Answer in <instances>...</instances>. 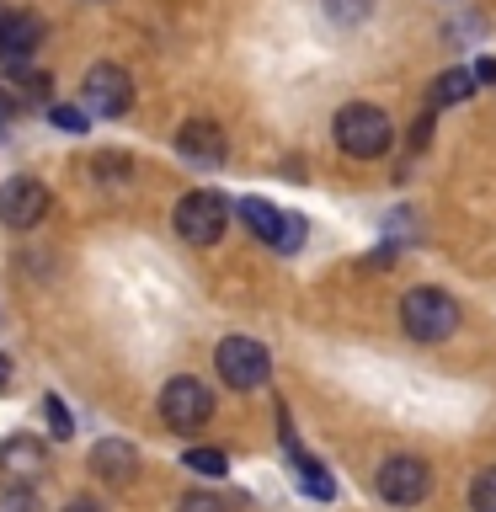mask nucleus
I'll list each match as a JSON object with an SVG mask.
<instances>
[{"label":"nucleus","instance_id":"obj_1","mask_svg":"<svg viewBox=\"0 0 496 512\" xmlns=\"http://www.w3.org/2000/svg\"><path fill=\"white\" fill-rule=\"evenodd\" d=\"M331 134H336V144H342V155L374 160V155L390 150L395 128H390V112H384V107H374V102H347L342 112H336Z\"/></svg>","mask_w":496,"mask_h":512},{"label":"nucleus","instance_id":"obj_2","mask_svg":"<svg viewBox=\"0 0 496 512\" xmlns=\"http://www.w3.org/2000/svg\"><path fill=\"white\" fill-rule=\"evenodd\" d=\"M400 326H406L411 342L438 347L459 326V304H454V294H443V288H432V283L427 288H411V294L400 299Z\"/></svg>","mask_w":496,"mask_h":512},{"label":"nucleus","instance_id":"obj_3","mask_svg":"<svg viewBox=\"0 0 496 512\" xmlns=\"http://www.w3.org/2000/svg\"><path fill=\"white\" fill-rule=\"evenodd\" d=\"M214 416V390H208L203 379L192 374H176L166 390H160V422L171 432H182V438H198V427Z\"/></svg>","mask_w":496,"mask_h":512},{"label":"nucleus","instance_id":"obj_4","mask_svg":"<svg viewBox=\"0 0 496 512\" xmlns=\"http://www.w3.org/2000/svg\"><path fill=\"white\" fill-rule=\"evenodd\" d=\"M224 230H230V198H224V192L198 187L176 203V235H182L187 246H214Z\"/></svg>","mask_w":496,"mask_h":512},{"label":"nucleus","instance_id":"obj_5","mask_svg":"<svg viewBox=\"0 0 496 512\" xmlns=\"http://www.w3.org/2000/svg\"><path fill=\"white\" fill-rule=\"evenodd\" d=\"M214 368L230 390H262L267 374H272V358H267L262 342H251V336H224L214 347Z\"/></svg>","mask_w":496,"mask_h":512},{"label":"nucleus","instance_id":"obj_6","mask_svg":"<svg viewBox=\"0 0 496 512\" xmlns=\"http://www.w3.org/2000/svg\"><path fill=\"white\" fill-rule=\"evenodd\" d=\"M240 219H246V230L256 240H267V246L283 251V256H294L304 246V219L278 208V203H267V198H240Z\"/></svg>","mask_w":496,"mask_h":512},{"label":"nucleus","instance_id":"obj_7","mask_svg":"<svg viewBox=\"0 0 496 512\" xmlns=\"http://www.w3.org/2000/svg\"><path fill=\"white\" fill-rule=\"evenodd\" d=\"M80 102L96 118H123L128 102H134V80H128L123 64H91L86 70V86H80Z\"/></svg>","mask_w":496,"mask_h":512},{"label":"nucleus","instance_id":"obj_8","mask_svg":"<svg viewBox=\"0 0 496 512\" xmlns=\"http://www.w3.org/2000/svg\"><path fill=\"white\" fill-rule=\"evenodd\" d=\"M374 480H379V496L395 502V507H416V502H427V491H432V470L422 459H411V454L384 459Z\"/></svg>","mask_w":496,"mask_h":512},{"label":"nucleus","instance_id":"obj_9","mask_svg":"<svg viewBox=\"0 0 496 512\" xmlns=\"http://www.w3.org/2000/svg\"><path fill=\"white\" fill-rule=\"evenodd\" d=\"M48 208H54V198H48V187L38 182V176H11V182L0 187V224H11V230L43 224Z\"/></svg>","mask_w":496,"mask_h":512},{"label":"nucleus","instance_id":"obj_10","mask_svg":"<svg viewBox=\"0 0 496 512\" xmlns=\"http://www.w3.org/2000/svg\"><path fill=\"white\" fill-rule=\"evenodd\" d=\"M43 43V16L32 11H0V64H27Z\"/></svg>","mask_w":496,"mask_h":512},{"label":"nucleus","instance_id":"obj_11","mask_svg":"<svg viewBox=\"0 0 496 512\" xmlns=\"http://www.w3.org/2000/svg\"><path fill=\"white\" fill-rule=\"evenodd\" d=\"M176 150H182L192 166H224V128L219 123H182V134H176Z\"/></svg>","mask_w":496,"mask_h":512},{"label":"nucleus","instance_id":"obj_12","mask_svg":"<svg viewBox=\"0 0 496 512\" xmlns=\"http://www.w3.org/2000/svg\"><path fill=\"white\" fill-rule=\"evenodd\" d=\"M91 470L112 480V486H128V480L139 475V454H134V443H123V438H102L91 448Z\"/></svg>","mask_w":496,"mask_h":512},{"label":"nucleus","instance_id":"obj_13","mask_svg":"<svg viewBox=\"0 0 496 512\" xmlns=\"http://www.w3.org/2000/svg\"><path fill=\"white\" fill-rule=\"evenodd\" d=\"M0 470H6L11 480H38L43 470H48V448L38 443V438H6L0 443Z\"/></svg>","mask_w":496,"mask_h":512},{"label":"nucleus","instance_id":"obj_14","mask_svg":"<svg viewBox=\"0 0 496 512\" xmlns=\"http://www.w3.org/2000/svg\"><path fill=\"white\" fill-rule=\"evenodd\" d=\"M278 438H283V448H288V459H294V475H299V486L310 491L315 502H331V496H336V480H331L326 470H320V459H310V454H304V448H299V438H294V432H288V416H283Z\"/></svg>","mask_w":496,"mask_h":512},{"label":"nucleus","instance_id":"obj_15","mask_svg":"<svg viewBox=\"0 0 496 512\" xmlns=\"http://www.w3.org/2000/svg\"><path fill=\"white\" fill-rule=\"evenodd\" d=\"M475 96V70H443L438 86H432V107H454Z\"/></svg>","mask_w":496,"mask_h":512},{"label":"nucleus","instance_id":"obj_16","mask_svg":"<svg viewBox=\"0 0 496 512\" xmlns=\"http://www.w3.org/2000/svg\"><path fill=\"white\" fill-rule=\"evenodd\" d=\"M182 464H187L192 475H203V480H219L224 470H230V459H224L219 448H187V459H182Z\"/></svg>","mask_w":496,"mask_h":512},{"label":"nucleus","instance_id":"obj_17","mask_svg":"<svg viewBox=\"0 0 496 512\" xmlns=\"http://www.w3.org/2000/svg\"><path fill=\"white\" fill-rule=\"evenodd\" d=\"M470 507H475V512H496V464L470 480Z\"/></svg>","mask_w":496,"mask_h":512},{"label":"nucleus","instance_id":"obj_18","mask_svg":"<svg viewBox=\"0 0 496 512\" xmlns=\"http://www.w3.org/2000/svg\"><path fill=\"white\" fill-rule=\"evenodd\" d=\"M43 416H48V432H54V438H70V432H75V416H70V406H64L59 395L43 400Z\"/></svg>","mask_w":496,"mask_h":512},{"label":"nucleus","instance_id":"obj_19","mask_svg":"<svg viewBox=\"0 0 496 512\" xmlns=\"http://www.w3.org/2000/svg\"><path fill=\"white\" fill-rule=\"evenodd\" d=\"M48 118H54V128H64V134H86V107H48Z\"/></svg>","mask_w":496,"mask_h":512},{"label":"nucleus","instance_id":"obj_20","mask_svg":"<svg viewBox=\"0 0 496 512\" xmlns=\"http://www.w3.org/2000/svg\"><path fill=\"white\" fill-rule=\"evenodd\" d=\"M182 512H230V502L208 496V491H192V496H182Z\"/></svg>","mask_w":496,"mask_h":512},{"label":"nucleus","instance_id":"obj_21","mask_svg":"<svg viewBox=\"0 0 496 512\" xmlns=\"http://www.w3.org/2000/svg\"><path fill=\"white\" fill-rule=\"evenodd\" d=\"M48 86H54V80H48L43 70L22 75V96H27V102H48Z\"/></svg>","mask_w":496,"mask_h":512},{"label":"nucleus","instance_id":"obj_22","mask_svg":"<svg viewBox=\"0 0 496 512\" xmlns=\"http://www.w3.org/2000/svg\"><path fill=\"white\" fill-rule=\"evenodd\" d=\"M0 512H38V502L22 496V491H6V496H0Z\"/></svg>","mask_w":496,"mask_h":512},{"label":"nucleus","instance_id":"obj_23","mask_svg":"<svg viewBox=\"0 0 496 512\" xmlns=\"http://www.w3.org/2000/svg\"><path fill=\"white\" fill-rule=\"evenodd\" d=\"M331 11L342 16V22H358V16L368 11V0H331Z\"/></svg>","mask_w":496,"mask_h":512},{"label":"nucleus","instance_id":"obj_24","mask_svg":"<svg viewBox=\"0 0 496 512\" xmlns=\"http://www.w3.org/2000/svg\"><path fill=\"white\" fill-rule=\"evenodd\" d=\"M475 80L480 86H496V59H475Z\"/></svg>","mask_w":496,"mask_h":512},{"label":"nucleus","instance_id":"obj_25","mask_svg":"<svg viewBox=\"0 0 496 512\" xmlns=\"http://www.w3.org/2000/svg\"><path fill=\"white\" fill-rule=\"evenodd\" d=\"M6 390H11V358L0 352V395H6Z\"/></svg>","mask_w":496,"mask_h":512},{"label":"nucleus","instance_id":"obj_26","mask_svg":"<svg viewBox=\"0 0 496 512\" xmlns=\"http://www.w3.org/2000/svg\"><path fill=\"white\" fill-rule=\"evenodd\" d=\"M64 512H102V507H96L91 496H80V502H70V507H64Z\"/></svg>","mask_w":496,"mask_h":512}]
</instances>
